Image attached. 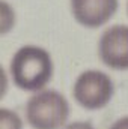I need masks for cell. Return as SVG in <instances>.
<instances>
[{
    "label": "cell",
    "instance_id": "cell-1",
    "mask_svg": "<svg viewBox=\"0 0 128 129\" xmlns=\"http://www.w3.org/2000/svg\"><path fill=\"white\" fill-rule=\"evenodd\" d=\"M9 71L18 89L38 92L53 77V60L47 50L36 45H24L14 54Z\"/></svg>",
    "mask_w": 128,
    "mask_h": 129
},
{
    "label": "cell",
    "instance_id": "cell-2",
    "mask_svg": "<svg viewBox=\"0 0 128 129\" xmlns=\"http://www.w3.org/2000/svg\"><path fill=\"white\" fill-rule=\"evenodd\" d=\"M68 116L69 104L56 90H41L26 105V119L33 129H60Z\"/></svg>",
    "mask_w": 128,
    "mask_h": 129
},
{
    "label": "cell",
    "instance_id": "cell-3",
    "mask_svg": "<svg viewBox=\"0 0 128 129\" xmlns=\"http://www.w3.org/2000/svg\"><path fill=\"white\" fill-rule=\"evenodd\" d=\"M115 86L112 78L101 71H86L75 80L72 96L84 110H101L113 96Z\"/></svg>",
    "mask_w": 128,
    "mask_h": 129
},
{
    "label": "cell",
    "instance_id": "cell-4",
    "mask_svg": "<svg viewBox=\"0 0 128 129\" xmlns=\"http://www.w3.org/2000/svg\"><path fill=\"white\" fill-rule=\"evenodd\" d=\"M101 62L115 71L128 69V26L116 24L101 35L98 42Z\"/></svg>",
    "mask_w": 128,
    "mask_h": 129
},
{
    "label": "cell",
    "instance_id": "cell-5",
    "mask_svg": "<svg viewBox=\"0 0 128 129\" xmlns=\"http://www.w3.org/2000/svg\"><path fill=\"white\" fill-rule=\"evenodd\" d=\"M118 11V0H71L75 21L88 29L104 26Z\"/></svg>",
    "mask_w": 128,
    "mask_h": 129
},
{
    "label": "cell",
    "instance_id": "cell-6",
    "mask_svg": "<svg viewBox=\"0 0 128 129\" xmlns=\"http://www.w3.org/2000/svg\"><path fill=\"white\" fill-rule=\"evenodd\" d=\"M0 129H23V122L15 111L2 108L0 110Z\"/></svg>",
    "mask_w": 128,
    "mask_h": 129
},
{
    "label": "cell",
    "instance_id": "cell-7",
    "mask_svg": "<svg viewBox=\"0 0 128 129\" xmlns=\"http://www.w3.org/2000/svg\"><path fill=\"white\" fill-rule=\"evenodd\" d=\"M65 129H95L91 122H72Z\"/></svg>",
    "mask_w": 128,
    "mask_h": 129
},
{
    "label": "cell",
    "instance_id": "cell-8",
    "mask_svg": "<svg viewBox=\"0 0 128 129\" xmlns=\"http://www.w3.org/2000/svg\"><path fill=\"white\" fill-rule=\"evenodd\" d=\"M109 129H128V116L119 119V120H116Z\"/></svg>",
    "mask_w": 128,
    "mask_h": 129
},
{
    "label": "cell",
    "instance_id": "cell-9",
    "mask_svg": "<svg viewBox=\"0 0 128 129\" xmlns=\"http://www.w3.org/2000/svg\"><path fill=\"white\" fill-rule=\"evenodd\" d=\"M127 9H128V3H127Z\"/></svg>",
    "mask_w": 128,
    "mask_h": 129
}]
</instances>
